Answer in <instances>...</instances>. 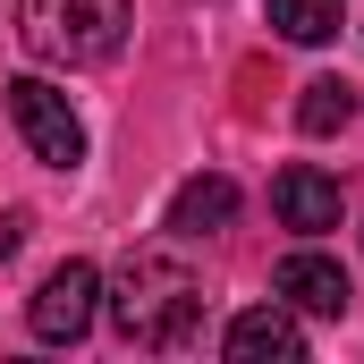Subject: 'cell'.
Listing matches in <instances>:
<instances>
[{"label":"cell","instance_id":"cell-1","mask_svg":"<svg viewBox=\"0 0 364 364\" xmlns=\"http://www.w3.org/2000/svg\"><path fill=\"white\" fill-rule=\"evenodd\" d=\"M195 314H203V288H195V272H186L178 255L144 246V255H127V263H119V288H110V331H119L127 348H186Z\"/></svg>","mask_w":364,"mask_h":364},{"label":"cell","instance_id":"cell-3","mask_svg":"<svg viewBox=\"0 0 364 364\" xmlns=\"http://www.w3.org/2000/svg\"><path fill=\"white\" fill-rule=\"evenodd\" d=\"M9 119H17V136H26V153L43 170H77L85 161V119L68 110V93L51 77H17L9 85Z\"/></svg>","mask_w":364,"mask_h":364},{"label":"cell","instance_id":"cell-6","mask_svg":"<svg viewBox=\"0 0 364 364\" xmlns=\"http://www.w3.org/2000/svg\"><path fill=\"white\" fill-rule=\"evenodd\" d=\"M272 212H279V229L322 237V229H339V178L314 170V161H288V170L272 178Z\"/></svg>","mask_w":364,"mask_h":364},{"label":"cell","instance_id":"cell-7","mask_svg":"<svg viewBox=\"0 0 364 364\" xmlns=\"http://www.w3.org/2000/svg\"><path fill=\"white\" fill-rule=\"evenodd\" d=\"M272 288L296 305V314H322V322H339L348 296H356V288H348V263H331V255H314V246H296V255L272 272Z\"/></svg>","mask_w":364,"mask_h":364},{"label":"cell","instance_id":"cell-11","mask_svg":"<svg viewBox=\"0 0 364 364\" xmlns=\"http://www.w3.org/2000/svg\"><path fill=\"white\" fill-rule=\"evenodd\" d=\"M17 246H26V220H17V212H9V220H0V263H9V255H17Z\"/></svg>","mask_w":364,"mask_h":364},{"label":"cell","instance_id":"cell-5","mask_svg":"<svg viewBox=\"0 0 364 364\" xmlns=\"http://www.w3.org/2000/svg\"><path fill=\"white\" fill-rule=\"evenodd\" d=\"M220 348H229V364H296L305 356V322H296L288 296H272V305H246L220 331Z\"/></svg>","mask_w":364,"mask_h":364},{"label":"cell","instance_id":"cell-4","mask_svg":"<svg viewBox=\"0 0 364 364\" xmlns=\"http://www.w3.org/2000/svg\"><path fill=\"white\" fill-rule=\"evenodd\" d=\"M93 314H102V272L77 263V255L43 279V288H34V305H26V322H34V339H43V348H77V339L93 331Z\"/></svg>","mask_w":364,"mask_h":364},{"label":"cell","instance_id":"cell-8","mask_svg":"<svg viewBox=\"0 0 364 364\" xmlns=\"http://www.w3.org/2000/svg\"><path fill=\"white\" fill-rule=\"evenodd\" d=\"M229 212H237V186H229V178H186L178 195H170V229H178V237L229 229Z\"/></svg>","mask_w":364,"mask_h":364},{"label":"cell","instance_id":"cell-9","mask_svg":"<svg viewBox=\"0 0 364 364\" xmlns=\"http://www.w3.org/2000/svg\"><path fill=\"white\" fill-rule=\"evenodd\" d=\"M348 119H356V85L348 77H314V85L296 93V127L305 136H339Z\"/></svg>","mask_w":364,"mask_h":364},{"label":"cell","instance_id":"cell-10","mask_svg":"<svg viewBox=\"0 0 364 364\" xmlns=\"http://www.w3.org/2000/svg\"><path fill=\"white\" fill-rule=\"evenodd\" d=\"M348 17H339V0H272V34L279 43H331Z\"/></svg>","mask_w":364,"mask_h":364},{"label":"cell","instance_id":"cell-2","mask_svg":"<svg viewBox=\"0 0 364 364\" xmlns=\"http://www.w3.org/2000/svg\"><path fill=\"white\" fill-rule=\"evenodd\" d=\"M136 26V0H17V43L51 68H102Z\"/></svg>","mask_w":364,"mask_h":364}]
</instances>
